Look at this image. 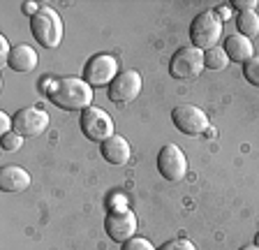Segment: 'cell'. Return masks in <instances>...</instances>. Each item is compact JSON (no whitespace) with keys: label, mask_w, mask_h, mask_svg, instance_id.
I'll return each mask as SVG.
<instances>
[{"label":"cell","mask_w":259,"mask_h":250,"mask_svg":"<svg viewBox=\"0 0 259 250\" xmlns=\"http://www.w3.org/2000/svg\"><path fill=\"white\" fill-rule=\"evenodd\" d=\"M49 98L56 107L76 111V109H88L93 102V86L86 84V79H76V76H65L51 84L49 88Z\"/></svg>","instance_id":"cell-1"},{"label":"cell","mask_w":259,"mask_h":250,"mask_svg":"<svg viewBox=\"0 0 259 250\" xmlns=\"http://www.w3.org/2000/svg\"><path fill=\"white\" fill-rule=\"evenodd\" d=\"M32 35L44 49H56L63 39V21H60L58 12L51 7H39V12L30 21Z\"/></svg>","instance_id":"cell-2"},{"label":"cell","mask_w":259,"mask_h":250,"mask_svg":"<svg viewBox=\"0 0 259 250\" xmlns=\"http://www.w3.org/2000/svg\"><path fill=\"white\" fill-rule=\"evenodd\" d=\"M220 37H222V21L213 12H201V14H197L192 19L190 39H192L194 49H201V51L213 49Z\"/></svg>","instance_id":"cell-3"},{"label":"cell","mask_w":259,"mask_h":250,"mask_svg":"<svg viewBox=\"0 0 259 250\" xmlns=\"http://www.w3.org/2000/svg\"><path fill=\"white\" fill-rule=\"evenodd\" d=\"M81 132L91 139V142H107L109 137H113V120L111 116L100 107H88L81 111Z\"/></svg>","instance_id":"cell-4"},{"label":"cell","mask_w":259,"mask_h":250,"mask_svg":"<svg viewBox=\"0 0 259 250\" xmlns=\"http://www.w3.org/2000/svg\"><path fill=\"white\" fill-rule=\"evenodd\" d=\"M204 67H206L204 51L194 49V47H181V49L171 56L169 72H171L174 79H194L197 74H201Z\"/></svg>","instance_id":"cell-5"},{"label":"cell","mask_w":259,"mask_h":250,"mask_svg":"<svg viewBox=\"0 0 259 250\" xmlns=\"http://www.w3.org/2000/svg\"><path fill=\"white\" fill-rule=\"evenodd\" d=\"M157 172L167 181H181L188 176V158L176 144H167L157 153Z\"/></svg>","instance_id":"cell-6"},{"label":"cell","mask_w":259,"mask_h":250,"mask_svg":"<svg viewBox=\"0 0 259 250\" xmlns=\"http://www.w3.org/2000/svg\"><path fill=\"white\" fill-rule=\"evenodd\" d=\"M171 120L183 135H204L208 130V116L194 104H178L171 111Z\"/></svg>","instance_id":"cell-7"},{"label":"cell","mask_w":259,"mask_h":250,"mask_svg":"<svg viewBox=\"0 0 259 250\" xmlns=\"http://www.w3.org/2000/svg\"><path fill=\"white\" fill-rule=\"evenodd\" d=\"M49 114L37 107H23L19 109L12 118V130L21 137H37L47 130Z\"/></svg>","instance_id":"cell-8"},{"label":"cell","mask_w":259,"mask_h":250,"mask_svg":"<svg viewBox=\"0 0 259 250\" xmlns=\"http://www.w3.org/2000/svg\"><path fill=\"white\" fill-rule=\"evenodd\" d=\"M118 76V63L109 54H97L88 60L86 70H83V79L91 86H107Z\"/></svg>","instance_id":"cell-9"},{"label":"cell","mask_w":259,"mask_h":250,"mask_svg":"<svg viewBox=\"0 0 259 250\" xmlns=\"http://www.w3.org/2000/svg\"><path fill=\"white\" fill-rule=\"evenodd\" d=\"M141 93V74L137 70L120 72L111 84H109V100L118 104H127L139 98Z\"/></svg>","instance_id":"cell-10"},{"label":"cell","mask_w":259,"mask_h":250,"mask_svg":"<svg viewBox=\"0 0 259 250\" xmlns=\"http://www.w3.org/2000/svg\"><path fill=\"white\" fill-rule=\"evenodd\" d=\"M104 229H107L109 239L125 243L137 232V216L130 209H113L107 216V220H104Z\"/></svg>","instance_id":"cell-11"},{"label":"cell","mask_w":259,"mask_h":250,"mask_svg":"<svg viewBox=\"0 0 259 250\" xmlns=\"http://www.w3.org/2000/svg\"><path fill=\"white\" fill-rule=\"evenodd\" d=\"M100 153H102V158L109 164H125L130 160V155H132V148H130V142L125 137L113 135L109 137L107 142H102Z\"/></svg>","instance_id":"cell-12"},{"label":"cell","mask_w":259,"mask_h":250,"mask_svg":"<svg viewBox=\"0 0 259 250\" xmlns=\"http://www.w3.org/2000/svg\"><path fill=\"white\" fill-rule=\"evenodd\" d=\"M28 185H30V176L26 169L16 164H7L0 169V188L5 192H23Z\"/></svg>","instance_id":"cell-13"},{"label":"cell","mask_w":259,"mask_h":250,"mask_svg":"<svg viewBox=\"0 0 259 250\" xmlns=\"http://www.w3.org/2000/svg\"><path fill=\"white\" fill-rule=\"evenodd\" d=\"M7 65H10L14 72H30V70H35V65H37V54H35V49L28 47V44H16V47H12V51H10Z\"/></svg>","instance_id":"cell-14"},{"label":"cell","mask_w":259,"mask_h":250,"mask_svg":"<svg viewBox=\"0 0 259 250\" xmlns=\"http://www.w3.org/2000/svg\"><path fill=\"white\" fill-rule=\"evenodd\" d=\"M225 54L229 60H236V63H248L252 58V42L248 37H243L241 33L236 35H229L225 39Z\"/></svg>","instance_id":"cell-15"},{"label":"cell","mask_w":259,"mask_h":250,"mask_svg":"<svg viewBox=\"0 0 259 250\" xmlns=\"http://www.w3.org/2000/svg\"><path fill=\"white\" fill-rule=\"evenodd\" d=\"M238 23V33L243 35V37H254V35L259 33V17L257 12H243V14H238L236 19Z\"/></svg>","instance_id":"cell-16"},{"label":"cell","mask_w":259,"mask_h":250,"mask_svg":"<svg viewBox=\"0 0 259 250\" xmlns=\"http://www.w3.org/2000/svg\"><path fill=\"white\" fill-rule=\"evenodd\" d=\"M204 63L208 70H222V67H227V63H229V58H227L225 49H220V47H213V49H208L204 54Z\"/></svg>","instance_id":"cell-17"},{"label":"cell","mask_w":259,"mask_h":250,"mask_svg":"<svg viewBox=\"0 0 259 250\" xmlns=\"http://www.w3.org/2000/svg\"><path fill=\"white\" fill-rule=\"evenodd\" d=\"M243 74L248 79V84L259 88V56H252V58L243 65Z\"/></svg>","instance_id":"cell-18"},{"label":"cell","mask_w":259,"mask_h":250,"mask_svg":"<svg viewBox=\"0 0 259 250\" xmlns=\"http://www.w3.org/2000/svg\"><path fill=\"white\" fill-rule=\"evenodd\" d=\"M123 250H157V248H153V243L148 239H144V236H132L130 241L123 243Z\"/></svg>","instance_id":"cell-19"},{"label":"cell","mask_w":259,"mask_h":250,"mask_svg":"<svg viewBox=\"0 0 259 250\" xmlns=\"http://www.w3.org/2000/svg\"><path fill=\"white\" fill-rule=\"evenodd\" d=\"M21 144H23V137L16 135V132L3 135V151H16V148H21Z\"/></svg>","instance_id":"cell-20"},{"label":"cell","mask_w":259,"mask_h":250,"mask_svg":"<svg viewBox=\"0 0 259 250\" xmlns=\"http://www.w3.org/2000/svg\"><path fill=\"white\" fill-rule=\"evenodd\" d=\"M157 250H197V248H194V243L188 241V239H171Z\"/></svg>","instance_id":"cell-21"},{"label":"cell","mask_w":259,"mask_h":250,"mask_svg":"<svg viewBox=\"0 0 259 250\" xmlns=\"http://www.w3.org/2000/svg\"><path fill=\"white\" fill-rule=\"evenodd\" d=\"M232 5L236 7V10H241V14H243V12H254L257 3H254V0H234Z\"/></svg>","instance_id":"cell-22"},{"label":"cell","mask_w":259,"mask_h":250,"mask_svg":"<svg viewBox=\"0 0 259 250\" xmlns=\"http://www.w3.org/2000/svg\"><path fill=\"white\" fill-rule=\"evenodd\" d=\"M213 14H215V17L220 19V21H227V19L232 17V10H229V7H227V5H220L215 12H213Z\"/></svg>","instance_id":"cell-23"},{"label":"cell","mask_w":259,"mask_h":250,"mask_svg":"<svg viewBox=\"0 0 259 250\" xmlns=\"http://www.w3.org/2000/svg\"><path fill=\"white\" fill-rule=\"evenodd\" d=\"M10 125H12V118H7L5 114H0V130H3V135H7Z\"/></svg>","instance_id":"cell-24"},{"label":"cell","mask_w":259,"mask_h":250,"mask_svg":"<svg viewBox=\"0 0 259 250\" xmlns=\"http://www.w3.org/2000/svg\"><path fill=\"white\" fill-rule=\"evenodd\" d=\"M23 12H26V14H30V17H35V14L39 12V7L35 5V3H26V5H23Z\"/></svg>","instance_id":"cell-25"},{"label":"cell","mask_w":259,"mask_h":250,"mask_svg":"<svg viewBox=\"0 0 259 250\" xmlns=\"http://www.w3.org/2000/svg\"><path fill=\"white\" fill-rule=\"evenodd\" d=\"M241 250H259V248H257V245H243Z\"/></svg>","instance_id":"cell-26"},{"label":"cell","mask_w":259,"mask_h":250,"mask_svg":"<svg viewBox=\"0 0 259 250\" xmlns=\"http://www.w3.org/2000/svg\"><path fill=\"white\" fill-rule=\"evenodd\" d=\"M254 245L259 248V232H257V236H254Z\"/></svg>","instance_id":"cell-27"}]
</instances>
